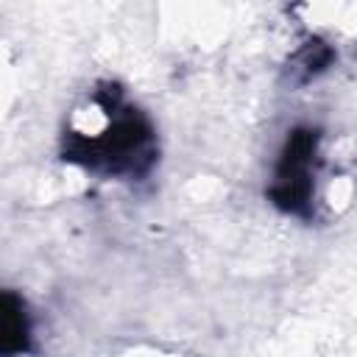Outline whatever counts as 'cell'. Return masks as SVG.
I'll list each match as a JSON object with an SVG mask.
<instances>
[{
	"instance_id": "obj_1",
	"label": "cell",
	"mask_w": 357,
	"mask_h": 357,
	"mask_svg": "<svg viewBox=\"0 0 357 357\" xmlns=\"http://www.w3.org/2000/svg\"><path fill=\"white\" fill-rule=\"evenodd\" d=\"M61 153L92 176L137 181L156 162V128L123 89L103 84L70 112Z\"/></svg>"
},
{
	"instance_id": "obj_2",
	"label": "cell",
	"mask_w": 357,
	"mask_h": 357,
	"mask_svg": "<svg viewBox=\"0 0 357 357\" xmlns=\"http://www.w3.org/2000/svg\"><path fill=\"white\" fill-rule=\"evenodd\" d=\"M318 178V134L304 128L287 137V145L276 162L271 198L284 212L310 215Z\"/></svg>"
}]
</instances>
